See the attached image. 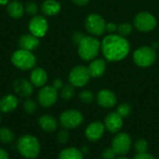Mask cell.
Returning a JSON list of instances; mask_svg holds the SVG:
<instances>
[{
    "label": "cell",
    "instance_id": "cell-1",
    "mask_svg": "<svg viewBox=\"0 0 159 159\" xmlns=\"http://www.w3.org/2000/svg\"><path fill=\"white\" fill-rule=\"evenodd\" d=\"M101 49L108 61H119L129 55L130 44L126 37L118 34H110L101 42Z\"/></svg>",
    "mask_w": 159,
    "mask_h": 159
},
{
    "label": "cell",
    "instance_id": "cell-15",
    "mask_svg": "<svg viewBox=\"0 0 159 159\" xmlns=\"http://www.w3.org/2000/svg\"><path fill=\"white\" fill-rule=\"evenodd\" d=\"M101 107L104 109H111L116 105L117 102V97L115 94L114 91L104 89L100 90L96 94V100H95Z\"/></svg>",
    "mask_w": 159,
    "mask_h": 159
},
{
    "label": "cell",
    "instance_id": "cell-11",
    "mask_svg": "<svg viewBox=\"0 0 159 159\" xmlns=\"http://www.w3.org/2000/svg\"><path fill=\"white\" fill-rule=\"evenodd\" d=\"M59 93L56 89L52 86H44L40 89L37 100L39 104L44 108H48L53 106L58 101Z\"/></svg>",
    "mask_w": 159,
    "mask_h": 159
},
{
    "label": "cell",
    "instance_id": "cell-42",
    "mask_svg": "<svg viewBox=\"0 0 159 159\" xmlns=\"http://www.w3.org/2000/svg\"><path fill=\"white\" fill-rule=\"evenodd\" d=\"M9 2V0H0V6H5L7 5V3Z\"/></svg>",
    "mask_w": 159,
    "mask_h": 159
},
{
    "label": "cell",
    "instance_id": "cell-21",
    "mask_svg": "<svg viewBox=\"0 0 159 159\" xmlns=\"http://www.w3.org/2000/svg\"><path fill=\"white\" fill-rule=\"evenodd\" d=\"M89 72L91 77H101L106 71V61L104 59H94L88 66Z\"/></svg>",
    "mask_w": 159,
    "mask_h": 159
},
{
    "label": "cell",
    "instance_id": "cell-31",
    "mask_svg": "<svg viewBox=\"0 0 159 159\" xmlns=\"http://www.w3.org/2000/svg\"><path fill=\"white\" fill-rule=\"evenodd\" d=\"M132 32V25L129 22H124V23H121V24H118V27H117V33L119 35L121 36H128L129 34H131Z\"/></svg>",
    "mask_w": 159,
    "mask_h": 159
},
{
    "label": "cell",
    "instance_id": "cell-7",
    "mask_svg": "<svg viewBox=\"0 0 159 159\" xmlns=\"http://www.w3.org/2000/svg\"><path fill=\"white\" fill-rule=\"evenodd\" d=\"M133 145L132 139L127 132L116 133L111 142V147L117 156H127Z\"/></svg>",
    "mask_w": 159,
    "mask_h": 159
},
{
    "label": "cell",
    "instance_id": "cell-22",
    "mask_svg": "<svg viewBox=\"0 0 159 159\" xmlns=\"http://www.w3.org/2000/svg\"><path fill=\"white\" fill-rule=\"evenodd\" d=\"M61 6L57 0H46L41 5V11L45 16L53 17L60 13Z\"/></svg>",
    "mask_w": 159,
    "mask_h": 159
},
{
    "label": "cell",
    "instance_id": "cell-18",
    "mask_svg": "<svg viewBox=\"0 0 159 159\" xmlns=\"http://www.w3.org/2000/svg\"><path fill=\"white\" fill-rule=\"evenodd\" d=\"M30 82L34 87L42 88L48 82V74L47 72L40 67H34L32 69L30 74Z\"/></svg>",
    "mask_w": 159,
    "mask_h": 159
},
{
    "label": "cell",
    "instance_id": "cell-36",
    "mask_svg": "<svg viewBox=\"0 0 159 159\" xmlns=\"http://www.w3.org/2000/svg\"><path fill=\"white\" fill-rule=\"evenodd\" d=\"M117 27H118L117 24L114 22H108L106 24V31L109 34H116V32H117Z\"/></svg>",
    "mask_w": 159,
    "mask_h": 159
},
{
    "label": "cell",
    "instance_id": "cell-14",
    "mask_svg": "<svg viewBox=\"0 0 159 159\" xmlns=\"http://www.w3.org/2000/svg\"><path fill=\"white\" fill-rule=\"evenodd\" d=\"M103 124L107 131H109L110 133L116 134L121 131L124 126V118L121 117L116 111L110 112L104 117Z\"/></svg>",
    "mask_w": 159,
    "mask_h": 159
},
{
    "label": "cell",
    "instance_id": "cell-30",
    "mask_svg": "<svg viewBox=\"0 0 159 159\" xmlns=\"http://www.w3.org/2000/svg\"><path fill=\"white\" fill-rule=\"evenodd\" d=\"M23 109H24L25 113H27L29 115H33V114L35 113V111L37 109L36 102L33 99H29L28 98L23 102Z\"/></svg>",
    "mask_w": 159,
    "mask_h": 159
},
{
    "label": "cell",
    "instance_id": "cell-10",
    "mask_svg": "<svg viewBox=\"0 0 159 159\" xmlns=\"http://www.w3.org/2000/svg\"><path fill=\"white\" fill-rule=\"evenodd\" d=\"M134 27L143 33H148L153 31L157 27V19L156 17L147 11H143L138 13L133 20Z\"/></svg>",
    "mask_w": 159,
    "mask_h": 159
},
{
    "label": "cell",
    "instance_id": "cell-23",
    "mask_svg": "<svg viewBox=\"0 0 159 159\" xmlns=\"http://www.w3.org/2000/svg\"><path fill=\"white\" fill-rule=\"evenodd\" d=\"M7 12L11 18L20 19L25 12L24 6L18 0H12L7 5Z\"/></svg>",
    "mask_w": 159,
    "mask_h": 159
},
{
    "label": "cell",
    "instance_id": "cell-9",
    "mask_svg": "<svg viewBox=\"0 0 159 159\" xmlns=\"http://www.w3.org/2000/svg\"><path fill=\"white\" fill-rule=\"evenodd\" d=\"M91 76L87 66L77 65L69 73V82L75 88H83L89 82Z\"/></svg>",
    "mask_w": 159,
    "mask_h": 159
},
{
    "label": "cell",
    "instance_id": "cell-43",
    "mask_svg": "<svg viewBox=\"0 0 159 159\" xmlns=\"http://www.w3.org/2000/svg\"><path fill=\"white\" fill-rule=\"evenodd\" d=\"M116 159H129L127 156H117Z\"/></svg>",
    "mask_w": 159,
    "mask_h": 159
},
{
    "label": "cell",
    "instance_id": "cell-4",
    "mask_svg": "<svg viewBox=\"0 0 159 159\" xmlns=\"http://www.w3.org/2000/svg\"><path fill=\"white\" fill-rule=\"evenodd\" d=\"M12 64L20 70L28 71L34 68L36 64V58L32 51L19 48L11 55Z\"/></svg>",
    "mask_w": 159,
    "mask_h": 159
},
{
    "label": "cell",
    "instance_id": "cell-37",
    "mask_svg": "<svg viewBox=\"0 0 159 159\" xmlns=\"http://www.w3.org/2000/svg\"><path fill=\"white\" fill-rule=\"evenodd\" d=\"M52 87H53L54 89H56L57 90H60V89L63 87V82H62V80L60 79V78L54 79V81H53V83H52Z\"/></svg>",
    "mask_w": 159,
    "mask_h": 159
},
{
    "label": "cell",
    "instance_id": "cell-28",
    "mask_svg": "<svg viewBox=\"0 0 159 159\" xmlns=\"http://www.w3.org/2000/svg\"><path fill=\"white\" fill-rule=\"evenodd\" d=\"M78 98L83 103L89 104L94 102V100H96V95L89 89H84L79 93Z\"/></svg>",
    "mask_w": 159,
    "mask_h": 159
},
{
    "label": "cell",
    "instance_id": "cell-6",
    "mask_svg": "<svg viewBox=\"0 0 159 159\" xmlns=\"http://www.w3.org/2000/svg\"><path fill=\"white\" fill-rule=\"evenodd\" d=\"M135 64L142 68L152 66L157 61V52L152 47H141L133 53Z\"/></svg>",
    "mask_w": 159,
    "mask_h": 159
},
{
    "label": "cell",
    "instance_id": "cell-2",
    "mask_svg": "<svg viewBox=\"0 0 159 159\" xmlns=\"http://www.w3.org/2000/svg\"><path fill=\"white\" fill-rule=\"evenodd\" d=\"M19 154L26 159H35L40 154L41 146L36 137L30 134L20 136L17 141Z\"/></svg>",
    "mask_w": 159,
    "mask_h": 159
},
{
    "label": "cell",
    "instance_id": "cell-25",
    "mask_svg": "<svg viewBox=\"0 0 159 159\" xmlns=\"http://www.w3.org/2000/svg\"><path fill=\"white\" fill-rule=\"evenodd\" d=\"M75 87L72 86L70 83L63 85V87L60 89V95H61V99L66 102L71 101L75 97Z\"/></svg>",
    "mask_w": 159,
    "mask_h": 159
},
{
    "label": "cell",
    "instance_id": "cell-5",
    "mask_svg": "<svg viewBox=\"0 0 159 159\" xmlns=\"http://www.w3.org/2000/svg\"><path fill=\"white\" fill-rule=\"evenodd\" d=\"M84 121L83 114L75 109H68L63 111L59 117V123L62 129L71 130L79 128Z\"/></svg>",
    "mask_w": 159,
    "mask_h": 159
},
{
    "label": "cell",
    "instance_id": "cell-12",
    "mask_svg": "<svg viewBox=\"0 0 159 159\" xmlns=\"http://www.w3.org/2000/svg\"><path fill=\"white\" fill-rule=\"evenodd\" d=\"M28 28L30 34L35 35L38 38L44 37L48 30V22L47 19L42 15H35L30 20Z\"/></svg>",
    "mask_w": 159,
    "mask_h": 159
},
{
    "label": "cell",
    "instance_id": "cell-17",
    "mask_svg": "<svg viewBox=\"0 0 159 159\" xmlns=\"http://www.w3.org/2000/svg\"><path fill=\"white\" fill-rule=\"evenodd\" d=\"M39 44H40L39 38L32 34H22L20 36V38L18 40V45H19L20 48L29 50V51H33L35 48H37Z\"/></svg>",
    "mask_w": 159,
    "mask_h": 159
},
{
    "label": "cell",
    "instance_id": "cell-35",
    "mask_svg": "<svg viewBox=\"0 0 159 159\" xmlns=\"http://www.w3.org/2000/svg\"><path fill=\"white\" fill-rule=\"evenodd\" d=\"M132 159H156V157L150 153H143V154H136Z\"/></svg>",
    "mask_w": 159,
    "mask_h": 159
},
{
    "label": "cell",
    "instance_id": "cell-39",
    "mask_svg": "<svg viewBox=\"0 0 159 159\" xmlns=\"http://www.w3.org/2000/svg\"><path fill=\"white\" fill-rule=\"evenodd\" d=\"M0 159H9L8 154L3 148H0Z\"/></svg>",
    "mask_w": 159,
    "mask_h": 159
},
{
    "label": "cell",
    "instance_id": "cell-45",
    "mask_svg": "<svg viewBox=\"0 0 159 159\" xmlns=\"http://www.w3.org/2000/svg\"><path fill=\"white\" fill-rule=\"evenodd\" d=\"M96 159H102V158H96Z\"/></svg>",
    "mask_w": 159,
    "mask_h": 159
},
{
    "label": "cell",
    "instance_id": "cell-3",
    "mask_svg": "<svg viewBox=\"0 0 159 159\" xmlns=\"http://www.w3.org/2000/svg\"><path fill=\"white\" fill-rule=\"evenodd\" d=\"M77 46L79 57L86 61L96 59L101 50V42L94 36L85 35Z\"/></svg>",
    "mask_w": 159,
    "mask_h": 159
},
{
    "label": "cell",
    "instance_id": "cell-34",
    "mask_svg": "<svg viewBox=\"0 0 159 159\" xmlns=\"http://www.w3.org/2000/svg\"><path fill=\"white\" fill-rule=\"evenodd\" d=\"M102 159H116L117 155L116 154V152L112 149V147L110 148H105L103 151H102Z\"/></svg>",
    "mask_w": 159,
    "mask_h": 159
},
{
    "label": "cell",
    "instance_id": "cell-32",
    "mask_svg": "<svg viewBox=\"0 0 159 159\" xmlns=\"http://www.w3.org/2000/svg\"><path fill=\"white\" fill-rule=\"evenodd\" d=\"M70 140V132L68 129H62L57 134V141L61 144H66Z\"/></svg>",
    "mask_w": 159,
    "mask_h": 159
},
{
    "label": "cell",
    "instance_id": "cell-20",
    "mask_svg": "<svg viewBox=\"0 0 159 159\" xmlns=\"http://www.w3.org/2000/svg\"><path fill=\"white\" fill-rule=\"evenodd\" d=\"M19 105L18 98L13 94H7L0 99V112L10 113L17 109Z\"/></svg>",
    "mask_w": 159,
    "mask_h": 159
},
{
    "label": "cell",
    "instance_id": "cell-13",
    "mask_svg": "<svg viewBox=\"0 0 159 159\" xmlns=\"http://www.w3.org/2000/svg\"><path fill=\"white\" fill-rule=\"evenodd\" d=\"M105 131H106V129L104 127L103 122L95 120V121L90 122L87 126L84 134L88 141L91 143H96L103 137Z\"/></svg>",
    "mask_w": 159,
    "mask_h": 159
},
{
    "label": "cell",
    "instance_id": "cell-33",
    "mask_svg": "<svg viewBox=\"0 0 159 159\" xmlns=\"http://www.w3.org/2000/svg\"><path fill=\"white\" fill-rule=\"evenodd\" d=\"M24 9L27 14H29L31 16H35V15H37L36 13L38 11V6L34 2H29L24 6Z\"/></svg>",
    "mask_w": 159,
    "mask_h": 159
},
{
    "label": "cell",
    "instance_id": "cell-24",
    "mask_svg": "<svg viewBox=\"0 0 159 159\" xmlns=\"http://www.w3.org/2000/svg\"><path fill=\"white\" fill-rule=\"evenodd\" d=\"M84 154L81 149L76 147H67L62 149L59 156L58 159H84Z\"/></svg>",
    "mask_w": 159,
    "mask_h": 159
},
{
    "label": "cell",
    "instance_id": "cell-29",
    "mask_svg": "<svg viewBox=\"0 0 159 159\" xmlns=\"http://www.w3.org/2000/svg\"><path fill=\"white\" fill-rule=\"evenodd\" d=\"M116 112L121 117L126 118V117H128V116L130 115V113H131V106H130L129 103H127V102H122V103H120V104L116 107Z\"/></svg>",
    "mask_w": 159,
    "mask_h": 159
},
{
    "label": "cell",
    "instance_id": "cell-26",
    "mask_svg": "<svg viewBox=\"0 0 159 159\" xmlns=\"http://www.w3.org/2000/svg\"><path fill=\"white\" fill-rule=\"evenodd\" d=\"M15 139L14 132L7 127L0 129V142L3 143H11Z\"/></svg>",
    "mask_w": 159,
    "mask_h": 159
},
{
    "label": "cell",
    "instance_id": "cell-19",
    "mask_svg": "<svg viewBox=\"0 0 159 159\" xmlns=\"http://www.w3.org/2000/svg\"><path fill=\"white\" fill-rule=\"evenodd\" d=\"M38 125L46 132H54L58 129L59 122L51 115H42L38 118Z\"/></svg>",
    "mask_w": 159,
    "mask_h": 159
},
{
    "label": "cell",
    "instance_id": "cell-44",
    "mask_svg": "<svg viewBox=\"0 0 159 159\" xmlns=\"http://www.w3.org/2000/svg\"><path fill=\"white\" fill-rule=\"evenodd\" d=\"M0 123H1V115H0Z\"/></svg>",
    "mask_w": 159,
    "mask_h": 159
},
{
    "label": "cell",
    "instance_id": "cell-41",
    "mask_svg": "<svg viewBox=\"0 0 159 159\" xmlns=\"http://www.w3.org/2000/svg\"><path fill=\"white\" fill-rule=\"evenodd\" d=\"M81 151H82V153H83L84 155H87V154H89V149L87 146H84V147L81 149Z\"/></svg>",
    "mask_w": 159,
    "mask_h": 159
},
{
    "label": "cell",
    "instance_id": "cell-16",
    "mask_svg": "<svg viewBox=\"0 0 159 159\" xmlns=\"http://www.w3.org/2000/svg\"><path fill=\"white\" fill-rule=\"evenodd\" d=\"M15 93L22 98H29L34 93V86L25 78H18L13 82Z\"/></svg>",
    "mask_w": 159,
    "mask_h": 159
},
{
    "label": "cell",
    "instance_id": "cell-27",
    "mask_svg": "<svg viewBox=\"0 0 159 159\" xmlns=\"http://www.w3.org/2000/svg\"><path fill=\"white\" fill-rule=\"evenodd\" d=\"M134 151L136 152V154H143V153H147L148 149H149V144L148 142L144 139H138L137 141H135L133 143L132 145Z\"/></svg>",
    "mask_w": 159,
    "mask_h": 159
},
{
    "label": "cell",
    "instance_id": "cell-38",
    "mask_svg": "<svg viewBox=\"0 0 159 159\" xmlns=\"http://www.w3.org/2000/svg\"><path fill=\"white\" fill-rule=\"evenodd\" d=\"M85 35L83 34H81V33H75L74 35H73V40H74V42L75 43V44H79V42L83 39V37H84Z\"/></svg>",
    "mask_w": 159,
    "mask_h": 159
},
{
    "label": "cell",
    "instance_id": "cell-40",
    "mask_svg": "<svg viewBox=\"0 0 159 159\" xmlns=\"http://www.w3.org/2000/svg\"><path fill=\"white\" fill-rule=\"evenodd\" d=\"M72 2L77 6H86L89 2V0H72Z\"/></svg>",
    "mask_w": 159,
    "mask_h": 159
},
{
    "label": "cell",
    "instance_id": "cell-8",
    "mask_svg": "<svg viewBox=\"0 0 159 159\" xmlns=\"http://www.w3.org/2000/svg\"><path fill=\"white\" fill-rule=\"evenodd\" d=\"M105 20L97 13L89 14L85 20V28L92 35H102L106 32Z\"/></svg>",
    "mask_w": 159,
    "mask_h": 159
}]
</instances>
